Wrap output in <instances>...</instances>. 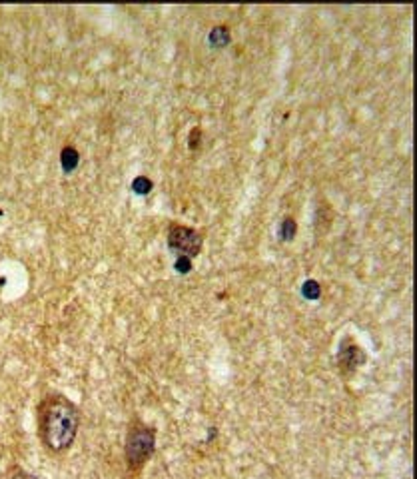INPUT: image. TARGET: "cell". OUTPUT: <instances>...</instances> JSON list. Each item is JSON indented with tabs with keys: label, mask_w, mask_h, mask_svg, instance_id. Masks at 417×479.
Listing matches in <instances>:
<instances>
[{
	"label": "cell",
	"mask_w": 417,
	"mask_h": 479,
	"mask_svg": "<svg viewBox=\"0 0 417 479\" xmlns=\"http://www.w3.org/2000/svg\"><path fill=\"white\" fill-rule=\"evenodd\" d=\"M80 427V411L66 396H48L38 407V434L52 453L70 449Z\"/></svg>",
	"instance_id": "obj_1"
},
{
	"label": "cell",
	"mask_w": 417,
	"mask_h": 479,
	"mask_svg": "<svg viewBox=\"0 0 417 479\" xmlns=\"http://www.w3.org/2000/svg\"><path fill=\"white\" fill-rule=\"evenodd\" d=\"M154 449H156V431L144 423L134 422L128 429L126 449H124L128 469H132V471L142 469L146 465V461L152 458Z\"/></svg>",
	"instance_id": "obj_2"
},
{
	"label": "cell",
	"mask_w": 417,
	"mask_h": 479,
	"mask_svg": "<svg viewBox=\"0 0 417 479\" xmlns=\"http://www.w3.org/2000/svg\"><path fill=\"white\" fill-rule=\"evenodd\" d=\"M202 234L190 226L172 224L168 228V248L178 254V260L192 262V258H196L202 252Z\"/></svg>",
	"instance_id": "obj_3"
},
{
	"label": "cell",
	"mask_w": 417,
	"mask_h": 479,
	"mask_svg": "<svg viewBox=\"0 0 417 479\" xmlns=\"http://www.w3.org/2000/svg\"><path fill=\"white\" fill-rule=\"evenodd\" d=\"M361 362H363V354H361L360 347L354 344V342L345 340V342H343L340 347L341 369H352V371H354V369H356V367H358Z\"/></svg>",
	"instance_id": "obj_4"
},
{
	"label": "cell",
	"mask_w": 417,
	"mask_h": 479,
	"mask_svg": "<svg viewBox=\"0 0 417 479\" xmlns=\"http://www.w3.org/2000/svg\"><path fill=\"white\" fill-rule=\"evenodd\" d=\"M76 160H78V154H76L72 148L62 150V166H64L66 170H72V168H74Z\"/></svg>",
	"instance_id": "obj_5"
},
{
	"label": "cell",
	"mask_w": 417,
	"mask_h": 479,
	"mask_svg": "<svg viewBox=\"0 0 417 479\" xmlns=\"http://www.w3.org/2000/svg\"><path fill=\"white\" fill-rule=\"evenodd\" d=\"M294 232H296V224L292 218H285L284 224H282V238L284 240H292L294 238Z\"/></svg>",
	"instance_id": "obj_6"
},
{
	"label": "cell",
	"mask_w": 417,
	"mask_h": 479,
	"mask_svg": "<svg viewBox=\"0 0 417 479\" xmlns=\"http://www.w3.org/2000/svg\"><path fill=\"white\" fill-rule=\"evenodd\" d=\"M150 188H152V182L150 180H146V178H138V180L134 182V190L138 192V194H148Z\"/></svg>",
	"instance_id": "obj_7"
},
{
	"label": "cell",
	"mask_w": 417,
	"mask_h": 479,
	"mask_svg": "<svg viewBox=\"0 0 417 479\" xmlns=\"http://www.w3.org/2000/svg\"><path fill=\"white\" fill-rule=\"evenodd\" d=\"M202 134L200 128H194V136L190 134V148H198V138Z\"/></svg>",
	"instance_id": "obj_8"
},
{
	"label": "cell",
	"mask_w": 417,
	"mask_h": 479,
	"mask_svg": "<svg viewBox=\"0 0 417 479\" xmlns=\"http://www.w3.org/2000/svg\"><path fill=\"white\" fill-rule=\"evenodd\" d=\"M10 479H38L37 476H32V473H26V471H17L14 476Z\"/></svg>",
	"instance_id": "obj_9"
}]
</instances>
